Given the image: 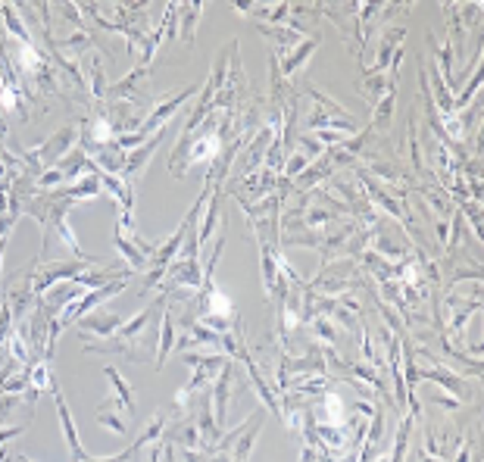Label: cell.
<instances>
[{"label":"cell","mask_w":484,"mask_h":462,"mask_svg":"<svg viewBox=\"0 0 484 462\" xmlns=\"http://www.w3.org/2000/svg\"><path fill=\"white\" fill-rule=\"evenodd\" d=\"M54 388V400H56V409H60V421H63V434H66V443H69V453H72V459L76 462H88V453L82 450V443H78V431H76V421H72V415H69V406L66 400H63L60 388H56V381L50 384Z\"/></svg>","instance_id":"obj_1"},{"label":"cell","mask_w":484,"mask_h":462,"mask_svg":"<svg viewBox=\"0 0 484 462\" xmlns=\"http://www.w3.org/2000/svg\"><path fill=\"white\" fill-rule=\"evenodd\" d=\"M0 13H3V22H7V28L16 34V38H19L22 47H32V34H28L25 28H22V22H19V16L13 13V7L7 3V7H0Z\"/></svg>","instance_id":"obj_2"},{"label":"cell","mask_w":484,"mask_h":462,"mask_svg":"<svg viewBox=\"0 0 484 462\" xmlns=\"http://www.w3.org/2000/svg\"><path fill=\"white\" fill-rule=\"evenodd\" d=\"M103 372H107V378L113 381V388L119 390V400H122L125 406H129V415H135V400H131V384H125V378L116 372V368H109V366H107V368H103Z\"/></svg>","instance_id":"obj_3"},{"label":"cell","mask_w":484,"mask_h":462,"mask_svg":"<svg viewBox=\"0 0 484 462\" xmlns=\"http://www.w3.org/2000/svg\"><path fill=\"white\" fill-rule=\"evenodd\" d=\"M184 28H182V38L184 41H194V25H197V19H200V13H204V7L200 3H184Z\"/></svg>","instance_id":"obj_4"},{"label":"cell","mask_w":484,"mask_h":462,"mask_svg":"<svg viewBox=\"0 0 484 462\" xmlns=\"http://www.w3.org/2000/svg\"><path fill=\"white\" fill-rule=\"evenodd\" d=\"M91 94H94V97H103V94H107V82H103V63H100V56H94V60H91Z\"/></svg>","instance_id":"obj_5"},{"label":"cell","mask_w":484,"mask_h":462,"mask_svg":"<svg viewBox=\"0 0 484 462\" xmlns=\"http://www.w3.org/2000/svg\"><path fill=\"white\" fill-rule=\"evenodd\" d=\"M82 325L91 328V331H97V334H109V331H116V328H119V319H116V316H103V319L97 316V319H85Z\"/></svg>","instance_id":"obj_6"},{"label":"cell","mask_w":484,"mask_h":462,"mask_svg":"<svg viewBox=\"0 0 484 462\" xmlns=\"http://www.w3.org/2000/svg\"><path fill=\"white\" fill-rule=\"evenodd\" d=\"M97 421H100V425H107L109 431H116V434H125V431H129V425L109 412V406H100V409H97Z\"/></svg>","instance_id":"obj_7"},{"label":"cell","mask_w":484,"mask_h":462,"mask_svg":"<svg viewBox=\"0 0 484 462\" xmlns=\"http://www.w3.org/2000/svg\"><path fill=\"white\" fill-rule=\"evenodd\" d=\"M169 350H172V319L169 316H166L163 319V340H160V366H163L166 362V356H169Z\"/></svg>","instance_id":"obj_8"},{"label":"cell","mask_w":484,"mask_h":462,"mask_svg":"<svg viewBox=\"0 0 484 462\" xmlns=\"http://www.w3.org/2000/svg\"><path fill=\"white\" fill-rule=\"evenodd\" d=\"M313 47H316V41H309L307 47H303V50H297V54H294L291 60L285 63V72H294V69H297V66H300L303 60H307V54H309V50H313Z\"/></svg>","instance_id":"obj_9"}]
</instances>
